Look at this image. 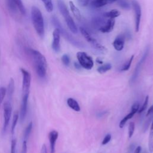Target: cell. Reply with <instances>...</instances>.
<instances>
[{"label": "cell", "instance_id": "obj_20", "mask_svg": "<svg viewBox=\"0 0 153 153\" xmlns=\"http://www.w3.org/2000/svg\"><path fill=\"white\" fill-rule=\"evenodd\" d=\"M6 4H7V6L8 10L11 13H16L18 10L19 11L18 7L17 6L16 3L13 0H7Z\"/></svg>", "mask_w": 153, "mask_h": 153}, {"label": "cell", "instance_id": "obj_5", "mask_svg": "<svg viewBox=\"0 0 153 153\" xmlns=\"http://www.w3.org/2000/svg\"><path fill=\"white\" fill-rule=\"evenodd\" d=\"M76 57L81 67L86 69H91L94 65V62L92 58L86 53L79 51L76 53Z\"/></svg>", "mask_w": 153, "mask_h": 153}, {"label": "cell", "instance_id": "obj_38", "mask_svg": "<svg viewBox=\"0 0 153 153\" xmlns=\"http://www.w3.org/2000/svg\"><path fill=\"white\" fill-rule=\"evenodd\" d=\"M111 139V135L110 134H108L106 135L105 137H104L102 142V145H106V143H108L110 141Z\"/></svg>", "mask_w": 153, "mask_h": 153}, {"label": "cell", "instance_id": "obj_17", "mask_svg": "<svg viewBox=\"0 0 153 153\" xmlns=\"http://www.w3.org/2000/svg\"><path fill=\"white\" fill-rule=\"evenodd\" d=\"M70 9L74 14V17L77 19V20H80L81 19V14L78 10V8L75 5V4L73 3L72 1H69V2Z\"/></svg>", "mask_w": 153, "mask_h": 153}, {"label": "cell", "instance_id": "obj_11", "mask_svg": "<svg viewBox=\"0 0 153 153\" xmlns=\"http://www.w3.org/2000/svg\"><path fill=\"white\" fill-rule=\"evenodd\" d=\"M60 31L59 29L56 28L53 32V42H52V48L53 50L56 52H59L60 49Z\"/></svg>", "mask_w": 153, "mask_h": 153}, {"label": "cell", "instance_id": "obj_37", "mask_svg": "<svg viewBox=\"0 0 153 153\" xmlns=\"http://www.w3.org/2000/svg\"><path fill=\"white\" fill-rule=\"evenodd\" d=\"M139 104L137 102H136L132 105L131 108V111H133L136 113L139 111Z\"/></svg>", "mask_w": 153, "mask_h": 153}, {"label": "cell", "instance_id": "obj_47", "mask_svg": "<svg viewBox=\"0 0 153 153\" xmlns=\"http://www.w3.org/2000/svg\"><path fill=\"white\" fill-rule=\"evenodd\" d=\"M151 129H153V121L152 122V124H151Z\"/></svg>", "mask_w": 153, "mask_h": 153}, {"label": "cell", "instance_id": "obj_40", "mask_svg": "<svg viewBox=\"0 0 153 153\" xmlns=\"http://www.w3.org/2000/svg\"><path fill=\"white\" fill-rule=\"evenodd\" d=\"M79 4L82 6H86L88 4L90 0H78Z\"/></svg>", "mask_w": 153, "mask_h": 153}, {"label": "cell", "instance_id": "obj_24", "mask_svg": "<svg viewBox=\"0 0 153 153\" xmlns=\"http://www.w3.org/2000/svg\"><path fill=\"white\" fill-rule=\"evenodd\" d=\"M135 114V112H133V111H130V112L129 113V114H128L127 115H126L121 121H120V124H119V127H120V128H123V126L125 125V124L126 123V122L128 120H130V119H131L133 117V115Z\"/></svg>", "mask_w": 153, "mask_h": 153}, {"label": "cell", "instance_id": "obj_30", "mask_svg": "<svg viewBox=\"0 0 153 153\" xmlns=\"http://www.w3.org/2000/svg\"><path fill=\"white\" fill-rule=\"evenodd\" d=\"M148 149L151 152H153V129H151L148 137Z\"/></svg>", "mask_w": 153, "mask_h": 153}, {"label": "cell", "instance_id": "obj_48", "mask_svg": "<svg viewBox=\"0 0 153 153\" xmlns=\"http://www.w3.org/2000/svg\"><path fill=\"white\" fill-rule=\"evenodd\" d=\"M143 153H147V152H146V151H145V152H143Z\"/></svg>", "mask_w": 153, "mask_h": 153}, {"label": "cell", "instance_id": "obj_23", "mask_svg": "<svg viewBox=\"0 0 153 153\" xmlns=\"http://www.w3.org/2000/svg\"><path fill=\"white\" fill-rule=\"evenodd\" d=\"M19 118V113L17 111H16L14 114V115H13L12 124H11V131L12 134H13L14 133L15 128H16V126L17 125Z\"/></svg>", "mask_w": 153, "mask_h": 153}, {"label": "cell", "instance_id": "obj_9", "mask_svg": "<svg viewBox=\"0 0 153 153\" xmlns=\"http://www.w3.org/2000/svg\"><path fill=\"white\" fill-rule=\"evenodd\" d=\"M132 7L134 13V22H135V31L137 32L139 30L140 19L142 16L141 7L139 3L136 0H133L131 2Z\"/></svg>", "mask_w": 153, "mask_h": 153}, {"label": "cell", "instance_id": "obj_33", "mask_svg": "<svg viewBox=\"0 0 153 153\" xmlns=\"http://www.w3.org/2000/svg\"><path fill=\"white\" fill-rule=\"evenodd\" d=\"M148 100H149V96H146L145 99V100H144V102L143 103V105L142 106V107L140 108V109H139L138 111V112L139 114L140 113H142L147 108V106H148Z\"/></svg>", "mask_w": 153, "mask_h": 153}, {"label": "cell", "instance_id": "obj_4", "mask_svg": "<svg viewBox=\"0 0 153 153\" xmlns=\"http://www.w3.org/2000/svg\"><path fill=\"white\" fill-rule=\"evenodd\" d=\"M51 20L54 26L56 27V28L59 29L60 34H62V36L65 38V39H66L69 42H70L73 45H78V46L80 45L79 42H78L76 39H75L66 30H65V29L62 26L60 22L59 21L58 19H57L56 17L54 16L52 17Z\"/></svg>", "mask_w": 153, "mask_h": 153}, {"label": "cell", "instance_id": "obj_35", "mask_svg": "<svg viewBox=\"0 0 153 153\" xmlns=\"http://www.w3.org/2000/svg\"><path fill=\"white\" fill-rule=\"evenodd\" d=\"M118 4L119 5L124 9H129L130 8V5L128 2H127L124 0H118Z\"/></svg>", "mask_w": 153, "mask_h": 153}, {"label": "cell", "instance_id": "obj_16", "mask_svg": "<svg viewBox=\"0 0 153 153\" xmlns=\"http://www.w3.org/2000/svg\"><path fill=\"white\" fill-rule=\"evenodd\" d=\"M7 97L8 99V101L11 102L13 97V94H14V79L11 78L10 79L8 85L7 86Z\"/></svg>", "mask_w": 153, "mask_h": 153}, {"label": "cell", "instance_id": "obj_1", "mask_svg": "<svg viewBox=\"0 0 153 153\" xmlns=\"http://www.w3.org/2000/svg\"><path fill=\"white\" fill-rule=\"evenodd\" d=\"M26 53L32 61L38 76L40 78H45L47 74V63L44 56L39 51L32 48H27Z\"/></svg>", "mask_w": 153, "mask_h": 153}, {"label": "cell", "instance_id": "obj_45", "mask_svg": "<svg viewBox=\"0 0 153 153\" xmlns=\"http://www.w3.org/2000/svg\"><path fill=\"white\" fill-rule=\"evenodd\" d=\"M96 62H97L98 63H99V64H102V63H103L102 60H101L99 58H97V59H96Z\"/></svg>", "mask_w": 153, "mask_h": 153}, {"label": "cell", "instance_id": "obj_36", "mask_svg": "<svg viewBox=\"0 0 153 153\" xmlns=\"http://www.w3.org/2000/svg\"><path fill=\"white\" fill-rule=\"evenodd\" d=\"M62 62L65 66H68L70 63V58L68 54H63L62 57Z\"/></svg>", "mask_w": 153, "mask_h": 153}, {"label": "cell", "instance_id": "obj_14", "mask_svg": "<svg viewBox=\"0 0 153 153\" xmlns=\"http://www.w3.org/2000/svg\"><path fill=\"white\" fill-rule=\"evenodd\" d=\"M125 42L124 36L122 34L118 35L113 41L112 45L114 48L117 51H121L123 49Z\"/></svg>", "mask_w": 153, "mask_h": 153}, {"label": "cell", "instance_id": "obj_18", "mask_svg": "<svg viewBox=\"0 0 153 153\" xmlns=\"http://www.w3.org/2000/svg\"><path fill=\"white\" fill-rule=\"evenodd\" d=\"M68 105L73 110L79 112L80 111V106L78 102L73 98H68L67 100Z\"/></svg>", "mask_w": 153, "mask_h": 153}, {"label": "cell", "instance_id": "obj_10", "mask_svg": "<svg viewBox=\"0 0 153 153\" xmlns=\"http://www.w3.org/2000/svg\"><path fill=\"white\" fill-rule=\"evenodd\" d=\"M29 94H23L22 103L20 106V111L19 113V118L21 123H22L26 116L27 111V104H28V97Z\"/></svg>", "mask_w": 153, "mask_h": 153}, {"label": "cell", "instance_id": "obj_15", "mask_svg": "<svg viewBox=\"0 0 153 153\" xmlns=\"http://www.w3.org/2000/svg\"><path fill=\"white\" fill-rule=\"evenodd\" d=\"M118 0H92L91 5L94 8H100L107 4H112Z\"/></svg>", "mask_w": 153, "mask_h": 153}, {"label": "cell", "instance_id": "obj_8", "mask_svg": "<svg viewBox=\"0 0 153 153\" xmlns=\"http://www.w3.org/2000/svg\"><path fill=\"white\" fill-rule=\"evenodd\" d=\"M20 71L22 74V93L23 94H29L31 82L30 74L23 68H20Z\"/></svg>", "mask_w": 153, "mask_h": 153}, {"label": "cell", "instance_id": "obj_27", "mask_svg": "<svg viewBox=\"0 0 153 153\" xmlns=\"http://www.w3.org/2000/svg\"><path fill=\"white\" fill-rule=\"evenodd\" d=\"M111 68H112V66L110 63H106L99 67L97 68V72L100 74H103L106 71L110 70Z\"/></svg>", "mask_w": 153, "mask_h": 153}, {"label": "cell", "instance_id": "obj_46", "mask_svg": "<svg viewBox=\"0 0 153 153\" xmlns=\"http://www.w3.org/2000/svg\"><path fill=\"white\" fill-rule=\"evenodd\" d=\"M134 146L133 144L131 145L130 146V148H129V151H132V150L134 149Z\"/></svg>", "mask_w": 153, "mask_h": 153}, {"label": "cell", "instance_id": "obj_32", "mask_svg": "<svg viewBox=\"0 0 153 153\" xmlns=\"http://www.w3.org/2000/svg\"><path fill=\"white\" fill-rule=\"evenodd\" d=\"M7 94V89L4 87H0V105L2 103L3 100H4V98Z\"/></svg>", "mask_w": 153, "mask_h": 153}, {"label": "cell", "instance_id": "obj_34", "mask_svg": "<svg viewBox=\"0 0 153 153\" xmlns=\"http://www.w3.org/2000/svg\"><path fill=\"white\" fill-rule=\"evenodd\" d=\"M134 127H135V125H134V123L133 122H130L129 123V124H128V137L129 138L131 137V136L133 134V133H134Z\"/></svg>", "mask_w": 153, "mask_h": 153}, {"label": "cell", "instance_id": "obj_31", "mask_svg": "<svg viewBox=\"0 0 153 153\" xmlns=\"http://www.w3.org/2000/svg\"><path fill=\"white\" fill-rule=\"evenodd\" d=\"M133 58H134V55H132L130 59L123 65V67L121 68V71H128L131 66V64L133 62Z\"/></svg>", "mask_w": 153, "mask_h": 153}, {"label": "cell", "instance_id": "obj_42", "mask_svg": "<svg viewBox=\"0 0 153 153\" xmlns=\"http://www.w3.org/2000/svg\"><path fill=\"white\" fill-rule=\"evenodd\" d=\"M152 113H153V105L149 108V109H148V112H147V113H146V117H147V116H148L149 115H150L151 114H152Z\"/></svg>", "mask_w": 153, "mask_h": 153}, {"label": "cell", "instance_id": "obj_28", "mask_svg": "<svg viewBox=\"0 0 153 153\" xmlns=\"http://www.w3.org/2000/svg\"><path fill=\"white\" fill-rule=\"evenodd\" d=\"M41 1L43 2L45 8L48 12L50 13V12L53 11V5L52 0H41Z\"/></svg>", "mask_w": 153, "mask_h": 153}, {"label": "cell", "instance_id": "obj_13", "mask_svg": "<svg viewBox=\"0 0 153 153\" xmlns=\"http://www.w3.org/2000/svg\"><path fill=\"white\" fill-rule=\"evenodd\" d=\"M115 23V19H108L105 25L100 26L99 30L102 33H109L114 29Z\"/></svg>", "mask_w": 153, "mask_h": 153}, {"label": "cell", "instance_id": "obj_29", "mask_svg": "<svg viewBox=\"0 0 153 153\" xmlns=\"http://www.w3.org/2000/svg\"><path fill=\"white\" fill-rule=\"evenodd\" d=\"M13 1L16 3L17 6L18 7V8H19L20 12L22 14H25L26 10H25V8L24 7V5H23L22 0H13Z\"/></svg>", "mask_w": 153, "mask_h": 153}, {"label": "cell", "instance_id": "obj_7", "mask_svg": "<svg viewBox=\"0 0 153 153\" xmlns=\"http://www.w3.org/2000/svg\"><path fill=\"white\" fill-rule=\"evenodd\" d=\"M4 124L2 127V133H5L8 128L9 122L11 116L12 112V105L11 103L9 101H7L4 104Z\"/></svg>", "mask_w": 153, "mask_h": 153}, {"label": "cell", "instance_id": "obj_39", "mask_svg": "<svg viewBox=\"0 0 153 153\" xmlns=\"http://www.w3.org/2000/svg\"><path fill=\"white\" fill-rule=\"evenodd\" d=\"M26 152H27V142L26 140H23L21 153H26Z\"/></svg>", "mask_w": 153, "mask_h": 153}, {"label": "cell", "instance_id": "obj_41", "mask_svg": "<svg viewBox=\"0 0 153 153\" xmlns=\"http://www.w3.org/2000/svg\"><path fill=\"white\" fill-rule=\"evenodd\" d=\"M40 153H48L47 152V147H46L45 144L42 145V146L41 147V149Z\"/></svg>", "mask_w": 153, "mask_h": 153}, {"label": "cell", "instance_id": "obj_3", "mask_svg": "<svg viewBox=\"0 0 153 153\" xmlns=\"http://www.w3.org/2000/svg\"><path fill=\"white\" fill-rule=\"evenodd\" d=\"M57 6L60 13L62 14V15L65 20V22L67 24L68 28L73 33H76L78 32L76 26L73 19L71 16L69 11L64 2L62 0H57Z\"/></svg>", "mask_w": 153, "mask_h": 153}, {"label": "cell", "instance_id": "obj_44", "mask_svg": "<svg viewBox=\"0 0 153 153\" xmlns=\"http://www.w3.org/2000/svg\"><path fill=\"white\" fill-rule=\"evenodd\" d=\"M74 66H75V68H76L77 69H81V65H79V63H76V62H75V63H74Z\"/></svg>", "mask_w": 153, "mask_h": 153}, {"label": "cell", "instance_id": "obj_26", "mask_svg": "<svg viewBox=\"0 0 153 153\" xmlns=\"http://www.w3.org/2000/svg\"><path fill=\"white\" fill-rule=\"evenodd\" d=\"M146 117H148V118L145 121V122L144 123V124L143 125V127H142L143 132H145L148 130V128H149V127L150 126V124L151 123V120H152V117H153V113L151 114L150 115H149Z\"/></svg>", "mask_w": 153, "mask_h": 153}, {"label": "cell", "instance_id": "obj_25", "mask_svg": "<svg viewBox=\"0 0 153 153\" xmlns=\"http://www.w3.org/2000/svg\"><path fill=\"white\" fill-rule=\"evenodd\" d=\"M32 126H33V124L32 122H30L28 125L27 126V127H26L25 131H24V134H23V140H26L28 139V137H29V135L31 133L32 129Z\"/></svg>", "mask_w": 153, "mask_h": 153}, {"label": "cell", "instance_id": "obj_43", "mask_svg": "<svg viewBox=\"0 0 153 153\" xmlns=\"http://www.w3.org/2000/svg\"><path fill=\"white\" fill-rule=\"evenodd\" d=\"M142 150V148L140 146H138L137 147H136V148L134 149V153H140Z\"/></svg>", "mask_w": 153, "mask_h": 153}, {"label": "cell", "instance_id": "obj_19", "mask_svg": "<svg viewBox=\"0 0 153 153\" xmlns=\"http://www.w3.org/2000/svg\"><path fill=\"white\" fill-rule=\"evenodd\" d=\"M90 44L94 49H96L97 51H100L102 53H105L107 51L106 48L102 44H100L99 42H97L95 39H94Z\"/></svg>", "mask_w": 153, "mask_h": 153}, {"label": "cell", "instance_id": "obj_2", "mask_svg": "<svg viewBox=\"0 0 153 153\" xmlns=\"http://www.w3.org/2000/svg\"><path fill=\"white\" fill-rule=\"evenodd\" d=\"M31 19L37 34L40 37H43L45 32L44 19L39 9L35 6L31 8Z\"/></svg>", "mask_w": 153, "mask_h": 153}, {"label": "cell", "instance_id": "obj_12", "mask_svg": "<svg viewBox=\"0 0 153 153\" xmlns=\"http://www.w3.org/2000/svg\"><path fill=\"white\" fill-rule=\"evenodd\" d=\"M59 133L56 130L51 131L48 134V139L50 141V153H55V146L56 142L58 138Z\"/></svg>", "mask_w": 153, "mask_h": 153}, {"label": "cell", "instance_id": "obj_22", "mask_svg": "<svg viewBox=\"0 0 153 153\" xmlns=\"http://www.w3.org/2000/svg\"><path fill=\"white\" fill-rule=\"evenodd\" d=\"M79 30H80V32H81L82 35L84 36V38H85V39L87 42L91 43V42L93 41V39H94V38H93V37L89 34V33H88L85 29H84L83 27H79Z\"/></svg>", "mask_w": 153, "mask_h": 153}, {"label": "cell", "instance_id": "obj_6", "mask_svg": "<svg viewBox=\"0 0 153 153\" xmlns=\"http://www.w3.org/2000/svg\"><path fill=\"white\" fill-rule=\"evenodd\" d=\"M149 47H147L142 57V58L140 59V60L139 61V62L137 63V64L136 65V67H135V69H134V71L133 72V75H131L130 79V81H129V83L130 84H133L135 81L137 79L139 75V73L140 72V70H141V68L144 63V62H145L147 57H148V53H149Z\"/></svg>", "mask_w": 153, "mask_h": 153}, {"label": "cell", "instance_id": "obj_21", "mask_svg": "<svg viewBox=\"0 0 153 153\" xmlns=\"http://www.w3.org/2000/svg\"><path fill=\"white\" fill-rule=\"evenodd\" d=\"M120 15V12L116 10L113 9L104 13V16L108 19H115Z\"/></svg>", "mask_w": 153, "mask_h": 153}]
</instances>
